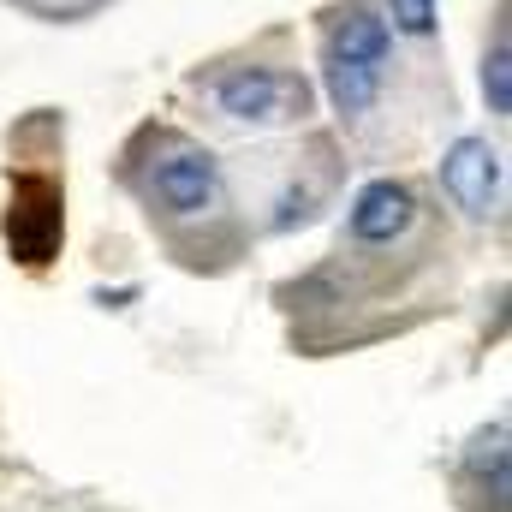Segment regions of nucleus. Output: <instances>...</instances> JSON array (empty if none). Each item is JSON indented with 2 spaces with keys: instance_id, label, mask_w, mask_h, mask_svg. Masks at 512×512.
Returning <instances> with one entry per match:
<instances>
[{
  "instance_id": "obj_1",
  "label": "nucleus",
  "mask_w": 512,
  "mask_h": 512,
  "mask_svg": "<svg viewBox=\"0 0 512 512\" xmlns=\"http://www.w3.org/2000/svg\"><path fill=\"white\" fill-rule=\"evenodd\" d=\"M149 197H155L167 215H179V221L215 215V209H221V161H215L203 143L161 137V143H155V161H149Z\"/></svg>"
},
{
  "instance_id": "obj_2",
  "label": "nucleus",
  "mask_w": 512,
  "mask_h": 512,
  "mask_svg": "<svg viewBox=\"0 0 512 512\" xmlns=\"http://www.w3.org/2000/svg\"><path fill=\"white\" fill-rule=\"evenodd\" d=\"M215 102L227 120L239 126H292L310 114V84L292 78V72H262V66H245L233 78L215 84Z\"/></svg>"
},
{
  "instance_id": "obj_3",
  "label": "nucleus",
  "mask_w": 512,
  "mask_h": 512,
  "mask_svg": "<svg viewBox=\"0 0 512 512\" xmlns=\"http://www.w3.org/2000/svg\"><path fill=\"white\" fill-rule=\"evenodd\" d=\"M6 245L18 262H48L60 245V185L54 179H12V209H6Z\"/></svg>"
},
{
  "instance_id": "obj_4",
  "label": "nucleus",
  "mask_w": 512,
  "mask_h": 512,
  "mask_svg": "<svg viewBox=\"0 0 512 512\" xmlns=\"http://www.w3.org/2000/svg\"><path fill=\"white\" fill-rule=\"evenodd\" d=\"M441 185L447 197L465 209V215H495V197H501V155L489 149V137H459L441 161Z\"/></svg>"
},
{
  "instance_id": "obj_5",
  "label": "nucleus",
  "mask_w": 512,
  "mask_h": 512,
  "mask_svg": "<svg viewBox=\"0 0 512 512\" xmlns=\"http://www.w3.org/2000/svg\"><path fill=\"white\" fill-rule=\"evenodd\" d=\"M411 221H417V191L399 179H370L352 197V239L358 245H393L411 233Z\"/></svg>"
},
{
  "instance_id": "obj_6",
  "label": "nucleus",
  "mask_w": 512,
  "mask_h": 512,
  "mask_svg": "<svg viewBox=\"0 0 512 512\" xmlns=\"http://www.w3.org/2000/svg\"><path fill=\"white\" fill-rule=\"evenodd\" d=\"M322 84H328V102L340 120H358L364 108H376L382 96V66H364V60H322Z\"/></svg>"
},
{
  "instance_id": "obj_7",
  "label": "nucleus",
  "mask_w": 512,
  "mask_h": 512,
  "mask_svg": "<svg viewBox=\"0 0 512 512\" xmlns=\"http://www.w3.org/2000/svg\"><path fill=\"white\" fill-rule=\"evenodd\" d=\"M387 48H393V30L376 12H346L328 36V60H364V66H387Z\"/></svg>"
},
{
  "instance_id": "obj_8",
  "label": "nucleus",
  "mask_w": 512,
  "mask_h": 512,
  "mask_svg": "<svg viewBox=\"0 0 512 512\" xmlns=\"http://www.w3.org/2000/svg\"><path fill=\"white\" fill-rule=\"evenodd\" d=\"M465 471H471L477 483H489L495 501H507V423H489V429L471 435V447H465Z\"/></svg>"
},
{
  "instance_id": "obj_9",
  "label": "nucleus",
  "mask_w": 512,
  "mask_h": 512,
  "mask_svg": "<svg viewBox=\"0 0 512 512\" xmlns=\"http://www.w3.org/2000/svg\"><path fill=\"white\" fill-rule=\"evenodd\" d=\"M483 102H489V114H512V42L507 30L495 36V48L483 54Z\"/></svg>"
},
{
  "instance_id": "obj_10",
  "label": "nucleus",
  "mask_w": 512,
  "mask_h": 512,
  "mask_svg": "<svg viewBox=\"0 0 512 512\" xmlns=\"http://www.w3.org/2000/svg\"><path fill=\"white\" fill-rule=\"evenodd\" d=\"M387 18L399 36H435V0H387Z\"/></svg>"
},
{
  "instance_id": "obj_11",
  "label": "nucleus",
  "mask_w": 512,
  "mask_h": 512,
  "mask_svg": "<svg viewBox=\"0 0 512 512\" xmlns=\"http://www.w3.org/2000/svg\"><path fill=\"white\" fill-rule=\"evenodd\" d=\"M310 221V191H286L280 197V215H274V227L286 233V227H304Z\"/></svg>"
},
{
  "instance_id": "obj_12",
  "label": "nucleus",
  "mask_w": 512,
  "mask_h": 512,
  "mask_svg": "<svg viewBox=\"0 0 512 512\" xmlns=\"http://www.w3.org/2000/svg\"><path fill=\"white\" fill-rule=\"evenodd\" d=\"M84 6H102V0H60V12H84Z\"/></svg>"
}]
</instances>
